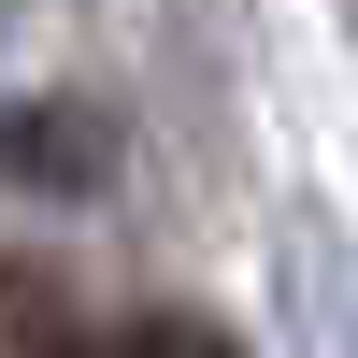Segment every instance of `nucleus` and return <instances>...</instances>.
Segmentation results:
<instances>
[{
    "label": "nucleus",
    "mask_w": 358,
    "mask_h": 358,
    "mask_svg": "<svg viewBox=\"0 0 358 358\" xmlns=\"http://www.w3.org/2000/svg\"><path fill=\"white\" fill-rule=\"evenodd\" d=\"M43 273H15V258H0V358H57V330H43Z\"/></svg>",
    "instance_id": "3"
},
{
    "label": "nucleus",
    "mask_w": 358,
    "mask_h": 358,
    "mask_svg": "<svg viewBox=\"0 0 358 358\" xmlns=\"http://www.w3.org/2000/svg\"><path fill=\"white\" fill-rule=\"evenodd\" d=\"M57 358H244L201 315H115V330H57Z\"/></svg>",
    "instance_id": "1"
},
{
    "label": "nucleus",
    "mask_w": 358,
    "mask_h": 358,
    "mask_svg": "<svg viewBox=\"0 0 358 358\" xmlns=\"http://www.w3.org/2000/svg\"><path fill=\"white\" fill-rule=\"evenodd\" d=\"M86 158H101V143H86L72 115H0V172H43V187H86Z\"/></svg>",
    "instance_id": "2"
}]
</instances>
